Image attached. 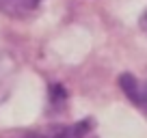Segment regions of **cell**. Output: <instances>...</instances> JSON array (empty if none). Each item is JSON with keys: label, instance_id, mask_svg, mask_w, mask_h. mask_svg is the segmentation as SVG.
I'll list each match as a JSON object with an SVG mask.
<instances>
[{"label": "cell", "instance_id": "cell-4", "mask_svg": "<svg viewBox=\"0 0 147 138\" xmlns=\"http://www.w3.org/2000/svg\"><path fill=\"white\" fill-rule=\"evenodd\" d=\"M41 0H0V13L9 17H28Z\"/></svg>", "mask_w": 147, "mask_h": 138}, {"label": "cell", "instance_id": "cell-1", "mask_svg": "<svg viewBox=\"0 0 147 138\" xmlns=\"http://www.w3.org/2000/svg\"><path fill=\"white\" fill-rule=\"evenodd\" d=\"M93 129L91 119H82L76 123H50L46 127L32 129H7L0 134V138H87V134Z\"/></svg>", "mask_w": 147, "mask_h": 138}, {"label": "cell", "instance_id": "cell-3", "mask_svg": "<svg viewBox=\"0 0 147 138\" xmlns=\"http://www.w3.org/2000/svg\"><path fill=\"white\" fill-rule=\"evenodd\" d=\"M15 76H18V63L11 54L5 50H0V104L11 95L15 84Z\"/></svg>", "mask_w": 147, "mask_h": 138}, {"label": "cell", "instance_id": "cell-5", "mask_svg": "<svg viewBox=\"0 0 147 138\" xmlns=\"http://www.w3.org/2000/svg\"><path fill=\"white\" fill-rule=\"evenodd\" d=\"M143 26H145V30H147V11H145V15H143Z\"/></svg>", "mask_w": 147, "mask_h": 138}, {"label": "cell", "instance_id": "cell-2", "mask_svg": "<svg viewBox=\"0 0 147 138\" xmlns=\"http://www.w3.org/2000/svg\"><path fill=\"white\" fill-rule=\"evenodd\" d=\"M119 86L125 93V97L147 117V80H138L132 74H121Z\"/></svg>", "mask_w": 147, "mask_h": 138}]
</instances>
